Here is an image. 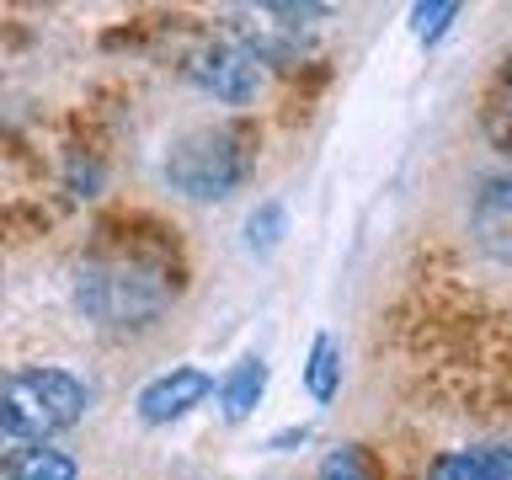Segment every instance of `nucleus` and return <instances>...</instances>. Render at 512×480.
Instances as JSON below:
<instances>
[{
  "label": "nucleus",
  "mask_w": 512,
  "mask_h": 480,
  "mask_svg": "<svg viewBox=\"0 0 512 480\" xmlns=\"http://www.w3.org/2000/svg\"><path fill=\"white\" fill-rule=\"evenodd\" d=\"M91 406V390L70 368H11L0 374V432L11 443H48L54 432L75 427Z\"/></svg>",
  "instance_id": "1"
},
{
  "label": "nucleus",
  "mask_w": 512,
  "mask_h": 480,
  "mask_svg": "<svg viewBox=\"0 0 512 480\" xmlns=\"http://www.w3.org/2000/svg\"><path fill=\"white\" fill-rule=\"evenodd\" d=\"M171 278L150 262L134 256H107V262H86L75 278V304L96 326H150L171 304Z\"/></svg>",
  "instance_id": "2"
},
{
  "label": "nucleus",
  "mask_w": 512,
  "mask_h": 480,
  "mask_svg": "<svg viewBox=\"0 0 512 480\" xmlns=\"http://www.w3.org/2000/svg\"><path fill=\"white\" fill-rule=\"evenodd\" d=\"M256 166V150H251V134L235 123H219V128H192L171 144L166 155V182L192 203H219L230 198L235 187H246V176Z\"/></svg>",
  "instance_id": "3"
},
{
  "label": "nucleus",
  "mask_w": 512,
  "mask_h": 480,
  "mask_svg": "<svg viewBox=\"0 0 512 480\" xmlns=\"http://www.w3.org/2000/svg\"><path fill=\"white\" fill-rule=\"evenodd\" d=\"M187 75L198 80L214 102L240 107V102H251V96H256V86H262V59H256L246 43H208V48L192 54Z\"/></svg>",
  "instance_id": "4"
},
{
  "label": "nucleus",
  "mask_w": 512,
  "mask_h": 480,
  "mask_svg": "<svg viewBox=\"0 0 512 480\" xmlns=\"http://www.w3.org/2000/svg\"><path fill=\"white\" fill-rule=\"evenodd\" d=\"M208 395H214V374L198 363H176V368H166V374H155L144 384L134 411H139L144 427H171V422H182L187 411H198Z\"/></svg>",
  "instance_id": "5"
},
{
  "label": "nucleus",
  "mask_w": 512,
  "mask_h": 480,
  "mask_svg": "<svg viewBox=\"0 0 512 480\" xmlns=\"http://www.w3.org/2000/svg\"><path fill=\"white\" fill-rule=\"evenodd\" d=\"M262 390H267V363L262 358H240L230 374L214 384L224 422H246V416L256 411V400H262Z\"/></svg>",
  "instance_id": "6"
},
{
  "label": "nucleus",
  "mask_w": 512,
  "mask_h": 480,
  "mask_svg": "<svg viewBox=\"0 0 512 480\" xmlns=\"http://www.w3.org/2000/svg\"><path fill=\"white\" fill-rule=\"evenodd\" d=\"M427 480H512V448H464V454H438Z\"/></svg>",
  "instance_id": "7"
},
{
  "label": "nucleus",
  "mask_w": 512,
  "mask_h": 480,
  "mask_svg": "<svg viewBox=\"0 0 512 480\" xmlns=\"http://www.w3.org/2000/svg\"><path fill=\"white\" fill-rule=\"evenodd\" d=\"M75 459L64 448H48V443H32V448H16V454L0 459V480H75Z\"/></svg>",
  "instance_id": "8"
},
{
  "label": "nucleus",
  "mask_w": 512,
  "mask_h": 480,
  "mask_svg": "<svg viewBox=\"0 0 512 480\" xmlns=\"http://www.w3.org/2000/svg\"><path fill=\"white\" fill-rule=\"evenodd\" d=\"M475 230L496 256H512V182H491L475 203Z\"/></svg>",
  "instance_id": "9"
},
{
  "label": "nucleus",
  "mask_w": 512,
  "mask_h": 480,
  "mask_svg": "<svg viewBox=\"0 0 512 480\" xmlns=\"http://www.w3.org/2000/svg\"><path fill=\"white\" fill-rule=\"evenodd\" d=\"M304 390H310L320 406L336 400V390H342V347H336V336H326V331L310 342V358H304Z\"/></svg>",
  "instance_id": "10"
},
{
  "label": "nucleus",
  "mask_w": 512,
  "mask_h": 480,
  "mask_svg": "<svg viewBox=\"0 0 512 480\" xmlns=\"http://www.w3.org/2000/svg\"><path fill=\"white\" fill-rule=\"evenodd\" d=\"M283 230H288L283 203H262V208L246 219V246H251V251H272V246L283 240Z\"/></svg>",
  "instance_id": "11"
},
{
  "label": "nucleus",
  "mask_w": 512,
  "mask_h": 480,
  "mask_svg": "<svg viewBox=\"0 0 512 480\" xmlns=\"http://www.w3.org/2000/svg\"><path fill=\"white\" fill-rule=\"evenodd\" d=\"M454 16H459L454 0H443V6H411V32H416L422 43H438L443 32H448V22H454Z\"/></svg>",
  "instance_id": "12"
},
{
  "label": "nucleus",
  "mask_w": 512,
  "mask_h": 480,
  "mask_svg": "<svg viewBox=\"0 0 512 480\" xmlns=\"http://www.w3.org/2000/svg\"><path fill=\"white\" fill-rule=\"evenodd\" d=\"M486 134H491L496 150H502V155L512 160V91H507L502 102H496V107L486 112Z\"/></svg>",
  "instance_id": "13"
},
{
  "label": "nucleus",
  "mask_w": 512,
  "mask_h": 480,
  "mask_svg": "<svg viewBox=\"0 0 512 480\" xmlns=\"http://www.w3.org/2000/svg\"><path fill=\"white\" fill-rule=\"evenodd\" d=\"M315 480H368V475H363V459L352 454V448H336V454H326Z\"/></svg>",
  "instance_id": "14"
}]
</instances>
